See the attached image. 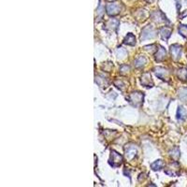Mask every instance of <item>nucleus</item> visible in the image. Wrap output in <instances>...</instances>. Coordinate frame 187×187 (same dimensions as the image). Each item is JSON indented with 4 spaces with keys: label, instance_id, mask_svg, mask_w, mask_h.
I'll return each mask as SVG.
<instances>
[{
    "label": "nucleus",
    "instance_id": "1",
    "mask_svg": "<svg viewBox=\"0 0 187 187\" xmlns=\"http://www.w3.org/2000/svg\"><path fill=\"white\" fill-rule=\"evenodd\" d=\"M155 37V30L152 25H147L142 29L141 36H140L141 40L151 39V38H153Z\"/></svg>",
    "mask_w": 187,
    "mask_h": 187
},
{
    "label": "nucleus",
    "instance_id": "2",
    "mask_svg": "<svg viewBox=\"0 0 187 187\" xmlns=\"http://www.w3.org/2000/svg\"><path fill=\"white\" fill-rule=\"evenodd\" d=\"M121 6L117 3H111V4H108L106 7V10H107V13L109 16H115L117 14L120 13L121 12Z\"/></svg>",
    "mask_w": 187,
    "mask_h": 187
},
{
    "label": "nucleus",
    "instance_id": "3",
    "mask_svg": "<svg viewBox=\"0 0 187 187\" xmlns=\"http://www.w3.org/2000/svg\"><path fill=\"white\" fill-rule=\"evenodd\" d=\"M129 100L131 103H133L135 106H139L143 101V94L139 92H134L129 95Z\"/></svg>",
    "mask_w": 187,
    "mask_h": 187
},
{
    "label": "nucleus",
    "instance_id": "4",
    "mask_svg": "<svg viewBox=\"0 0 187 187\" xmlns=\"http://www.w3.org/2000/svg\"><path fill=\"white\" fill-rule=\"evenodd\" d=\"M182 46H180L179 44H173V45L170 47V54L171 57L173 58V60L178 61L181 57L182 54Z\"/></svg>",
    "mask_w": 187,
    "mask_h": 187
},
{
    "label": "nucleus",
    "instance_id": "5",
    "mask_svg": "<svg viewBox=\"0 0 187 187\" xmlns=\"http://www.w3.org/2000/svg\"><path fill=\"white\" fill-rule=\"evenodd\" d=\"M111 165L112 167H119L123 162V156L115 151L112 152L111 155Z\"/></svg>",
    "mask_w": 187,
    "mask_h": 187
},
{
    "label": "nucleus",
    "instance_id": "6",
    "mask_svg": "<svg viewBox=\"0 0 187 187\" xmlns=\"http://www.w3.org/2000/svg\"><path fill=\"white\" fill-rule=\"evenodd\" d=\"M179 169H180L179 164L175 161V162L169 165V166L167 167V169H166V170H165V172L169 176H176V175H178V173H179Z\"/></svg>",
    "mask_w": 187,
    "mask_h": 187
},
{
    "label": "nucleus",
    "instance_id": "7",
    "mask_svg": "<svg viewBox=\"0 0 187 187\" xmlns=\"http://www.w3.org/2000/svg\"><path fill=\"white\" fill-rule=\"evenodd\" d=\"M138 153V149L134 145H129L125 148V156L128 160H132L135 158Z\"/></svg>",
    "mask_w": 187,
    "mask_h": 187
},
{
    "label": "nucleus",
    "instance_id": "8",
    "mask_svg": "<svg viewBox=\"0 0 187 187\" xmlns=\"http://www.w3.org/2000/svg\"><path fill=\"white\" fill-rule=\"evenodd\" d=\"M140 82L142 85H144L145 87H152L153 86V82L152 81V77L151 74L146 72L143 75L141 76V79H140Z\"/></svg>",
    "mask_w": 187,
    "mask_h": 187
},
{
    "label": "nucleus",
    "instance_id": "9",
    "mask_svg": "<svg viewBox=\"0 0 187 187\" xmlns=\"http://www.w3.org/2000/svg\"><path fill=\"white\" fill-rule=\"evenodd\" d=\"M155 74L158 77V78H160L161 80H164V81H167L169 78V72L166 68H160V67L155 68Z\"/></svg>",
    "mask_w": 187,
    "mask_h": 187
},
{
    "label": "nucleus",
    "instance_id": "10",
    "mask_svg": "<svg viewBox=\"0 0 187 187\" xmlns=\"http://www.w3.org/2000/svg\"><path fill=\"white\" fill-rule=\"evenodd\" d=\"M166 56H167V52L165 50L164 47L162 46H159V49L157 50L155 55V61L157 62H162L166 59Z\"/></svg>",
    "mask_w": 187,
    "mask_h": 187
},
{
    "label": "nucleus",
    "instance_id": "11",
    "mask_svg": "<svg viewBox=\"0 0 187 187\" xmlns=\"http://www.w3.org/2000/svg\"><path fill=\"white\" fill-rule=\"evenodd\" d=\"M159 33H160V36H161L163 40H168L169 38V37L171 36L172 30L169 27H162L160 29Z\"/></svg>",
    "mask_w": 187,
    "mask_h": 187
},
{
    "label": "nucleus",
    "instance_id": "12",
    "mask_svg": "<svg viewBox=\"0 0 187 187\" xmlns=\"http://www.w3.org/2000/svg\"><path fill=\"white\" fill-rule=\"evenodd\" d=\"M152 18L153 21L156 22V23H164V22L168 21V20L166 19V17H165L160 12H157V10L152 14ZM168 22H169V21H168Z\"/></svg>",
    "mask_w": 187,
    "mask_h": 187
},
{
    "label": "nucleus",
    "instance_id": "13",
    "mask_svg": "<svg viewBox=\"0 0 187 187\" xmlns=\"http://www.w3.org/2000/svg\"><path fill=\"white\" fill-rule=\"evenodd\" d=\"M124 43L126 44V45H129V46H134L136 44V38L133 34H131V33H129V34H127V36L124 39Z\"/></svg>",
    "mask_w": 187,
    "mask_h": 187
},
{
    "label": "nucleus",
    "instance_id": "14",
    "mask_svg": "<svg viewBox=\"0 0 187 187\" xmlns=\"http://www.w3.org/2000/svg\"><path fill=\"white\" fill-rule=\"evenodd\" d=\"M177 118L181 121H184L187 118V109L183 107H179L177 112Z\"/></svg>",
    "mask_w": 187,
    "mask_h": 187
},
{
    "label": "nucleus",
    "instance_id": "15",
    "mask_svg": "<svg viewBox=\"0 0 187 187\" xmlns=\"http://www.w3.org/2000/svg\"><path fill=\"white\" fill-rule=\"evenodd\" d=\"M147 63V60L145 57L143 56H139V58H137L134 62V65H135V68H140L142 67H144L145 64Z\"/></svg>",
    "mask_w": 187,
    "mask_h": 187
},
{
    "label": "nucleus",
    "instance_id": "16",
    "mask_svg": "<svg viewBox=\"0 0 187 187\" xmlns=\"http://www.w3.org/2000/svg\"><path fill=\"white\" fill-rule=\"evenodd\" d=\"M118 25H119V21H118V20H115V19H111L109 21H108V22H107V25H106V26H107L108 28L112 29V31H113V30H116L117 27H118Z\"/></svg>",
    "mask_w": 187,
    "mask_h": 187
},
{
    "label": "nucleus",
    "instance_id": "17",
    "mask_svg": "<svg viewBox=\"0 0 187 187\" xmlns=\"http://www.w3.org/2000/svg\"><path fill=\"white\" fill-rule=\"evenodd\" d=\"M178 78L182 81H186L187 80V68H180L177 72Z\"/></svg>",
    "mask_w": 187,
    "mask_h": 187
},
{
    "label": "nucleus",
    "instance_id": "18",
    "mask_svg": "<svg viewBox=\"0 0 187 187\" xmlns=\"http://www.w3.org/2000/svg\"><path fill=\"white\" fill-rule=\"evenodd\" d=\"M163 166H164V163L162 160H156L151 165V168L152 170H160L163 168Z\"/></svg>",
    "mask_w": 187,
    "mask_h": 187
},
{
    "label": "nucleus",
    "instance_id": "19",
    "mask_svg": "<svg viewBox=\"0 0 187 187\" xmlns=\"http://www.w3.org/2000/svg\"><path fill=\"white\" fill-rule=\"evenodd\" d=\"M170 155L173 159L178 160V158L180 157V150L178 147H175L172 151H170Z\"/></svg>",
    "mask_w": 187,
    "mask_h": 187
},
{
    "label": "nucleus",
    "instance_id": "20",
    "mask_svg": "<svg viewBox=\"0 0 187 187\" xmlns=\"http://www.w3.org/2000/svg\"><path fill=\"white\" fill-rule=\"evenodd\" d=\"M179 33H180L181 36H182L183 38H187V25H181L179 26Z\"/></svg>",
    "mask_w": 187,
    "mask_h": 187
},
{
    "label": "nucleus",
    "instance_id": "21",
    "mask_svg": "<svg viewBox=\"0 0 187 187\" xmlns=\"http://www.w3.org/2000/svg\"><path fill=\"white\" fill-rule=\"evenodd\" d=\"M126 53H127V52L123 48H118L116 51V55L118 58H124L126 55Z\"/></svg>",
    "mask_w": 187,
    "mask_h": 187
},
{
    "label": "nucleus",
    "instance_id": "22",
    "mask_svg": "<svg viewBox=\"0 0 187 187\" xmlns=\"http://www.w3.org/2000/svg\"><path fill=\"white\" fill-rule=\"evenodd\" d=\"M179 96L182 101H187V89H182L180 91Z\"/></svg>",
    "mask_w": 187,
    "mask_h": 187
},
{
    "label": "nucleus",
    "instance_id": "23",
    "mask_svg": "<svg viewBox=\"0 0 187 187\" xmlns=\"http://www.w3.org/2000/svg\"><path fill=\"white\" fill-rule=\"evenodd\" d=\"M129 70H130V68H129V65H121V68H120V73L121 74H125Z\"/></svg>",
    "mask_w": 187,
    "mask_h": 187
},
{
    "label": "nucleus",
    "instance_id": "24",
    "mask_svg": "<svg viewBox=\"0 0 187 187\" xmlns=\"http://www.w3.org/2000/svg\"><path fill=\"white\" fill-rule=\"evenodd\" d=\"M112 67H113V65H112L111 62H109V63H106V65H103L102 68H103V70H105L106 72H109V71H111V69L112 68Z\"/></svg>",
    "mask_w": 187,
    "mask_h": 187
},
{
    "label": "nucleus",
    "instance_id": "25",
    "mask_svg": "<svg viewBox=\"0 0 187 187\" xmlns=\"http://www.w3.org/2000/svg\"><path fill=\"white\" fill-rule=\"evenodd\" d=\"M114 84H115V86H117L118 88H120L121 90H123L124 89V83H123V82L122 81H120V80H116L115 82H114Z\"/></svg>",
    "mask_w": 187,
    "mask_h": 187
},
{
    "label": "nucleus",
    "instance_id": "26",
    "mask_svg": "<svg viewBox=\"0 0 187 187\" xmlns=\"http://www.w3.org/2000/svg\"><path fill=\"white\" fill-rule=\"evenodd\" d=\"M145 1H146V2H148V3H152V2L153 1V0H145Z\"/></svg>",
    "mask_w": 187,
    "mask_h": 187
},
{
    "label": "nucleus",
    "instance_id": "27",
    "mask_svg": "<svg viewBox=\"0 0 187 187\" xmlns=\"http://www.w3.org/2000/svg\"><path fill=\"white\" fill-rule=\"evenodd\" d=\"M107 1H109V2H112V1H114V0H107Z\"/></svg>",
    "mask_w": 187,
    "mask_h": 187
},
{
    "label": "nucleus",
    "instance_id": "28",
    "mask_svg": "<svg viewBox=\"0 0 187 187\" xmlns=\"http://www.w3.org/2000/svg\"><path fill=\"white\" fill-rule=\"evenodd\" d=\"M186 3H187V0H186Z\"/></svg>",
    "mask_w": 187,
    "mask_h": 187
}]
</instances>
